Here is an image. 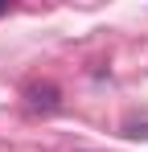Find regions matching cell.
<instances>
[{"mask_svg": "<svg viewBox=\"0 0 148 152\" xmlns=\"http://www.w3.org/2000/svg\"><path fill=\"white\" fill-rule=\"evenodd\" d=\"M25 103H29V111L49 115V111L62 107V91H58L53 82H29V86H25Z\"/></svg>", "mask_w": 148, "mask_h": 152, "instance_id": "cell-1", "label": "cell"}, {"mask_svg": "<svg viewBox=\"0 0 148 152\" xmlns=\"http://www.w3.org/2000/svg\"><path fill=\"white\" fill-rule=\"evenodd\" d=\"M123 136H132V140H140V136H148V124H127V127H123Z\"/></svg>", "mask_w": 148, "mask_h": 152, "instance_id": "cell-2", "label": "cell"}, {"mask_svg": "<svg viewBox=\"0 0 148 152\" xmlns=\"http://www.w3.org/2000/svg\"><path fill=\"white\" fill-rule=\"evenodd\" d=\"M4 12H8V4H0V17H4Z\"/></svg>", "mask_w": 148, "mask_h": 152, "instance_id": "cell-3", "label": "cell"}]
</instances>
